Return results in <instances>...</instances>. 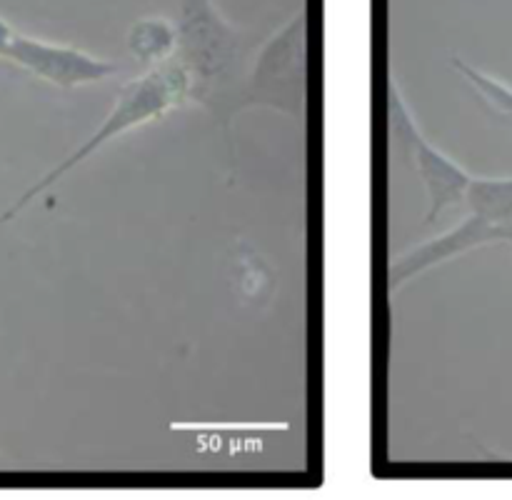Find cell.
Here are the masks:
<instances>
[{
  "mask_svg": "<svg viewBox=\"0 0 512 500\" xmlns=\"http://www.w3.org/2000/svg\"><path fill=\"white\" fill-rule=\"evenodd\" d=\"M178 50L190 78V100L203 105L215 123L230 133L235 115L243 113L255 38L230 23L213 0H180Z\"/></svg>",
  "mask_w": 512,
  "mask_h": 500,
  "instance_id": "6da1fadb",
  "label": "cell"
},
{
  "mask_svg": "<svg viewBox=\"0 0 512 500\" xmlns=\"http://www.w3.org/2000/svg\"><path fill=\"white\" fill-rule=\"evenodd\" d=\"M190 100V78L188 70L180 65V60L170 58L165 63L155 65V68L145 70L140 78L128 80L123 88L118 90V98H115L113 108L105 115L103 123L73 150L65 160H60L53 170L43 175L40 180H35L3 215H0V223H8V220L18 218L23 213L25 205L33 203L38 195H43L45 190L53 188L60 178L70 173V170L78 168L83 160H88L90 155L98 153L105 143L120 138L128 130L140 128L145 123H153V120L165 118L173 108L188 103Z\"/></svg>",
  "mask_w": 512,
  "mask_h": 500,
  "instance_id": "7a4b0ae2",
  "label": "cell"
},
{
  "mask_svg": "<svg viewBox=\"0 0 512 500\" xmlns=\"http://www.w3.org/2000/svg\"><path fill=\"white\" fill-rule=\"evenodd\" d=\"M243 108H268L303 120L308 113V18L293 15L275 30L250 65Z\"/></svg>",
  "mask_w": 512,
  "mask_h": 500,
  "instance_id": "3957f363",
  "label": "cell"
},
{
  "mask_svg": "<svg viewBox=\"0 0 512 500\" xmlns=\"http://www.w3.org/2000/svg\"><path fill=\"white\" fill-rule=\"evenodd\" d=\"M388 133L390 145L393 148L398 145L400 158L410 160L423 180L425 195H428V215L423 225H433L450 205L465 203V190L473 175L425 138L405 105L395 75L388 78Z\"/></svg>",
  "mask_w": 512,
  "mask_h": 500,
  "instance_id": "277c9868",
  "label": "cell"
},
{
  "mask_svg": "<svg viewBox=\"0 0 512 500\" xmlns=\"http://www.w3.org/2000/svg\"><path fill=\"white\" fill-rule=\"evenodd\" d=\"M5 60L60 90L100 83V80L120 73V63H113V60L95 58V55L73 48V45L48 43V40L20 33H15L13 43L5 50Z\"/></svg>",
  "mask_w": 512,
  "mask_h": 500,
  "instance_id": "5b68a950",
  "label": "cell"
},
{
  "mask_svg": "<svg viewBox=\"0 0 512 500\" xmlns=\"http://www.w3.org/2000/svg\"><path fill=\"white\" fill-rule=\"evenodd\" d=\"M493 243H503V225L488 223L480 215L470 213L463 223L455 225L448 233L425 240V243L398 255L388 268V293L395 295L410 280L430 273L438 265H445L450 260L460 258V255H468L473 250L483 248V245Z\"/></svg>",
  "mask_w": 512,
  "mask_h": 500,
  "instance_id": "8992f818",
  "label": "cell"
},
{
  "mask_svg": "<svg viewBox=\"0 0 512 500\" xmlns=\"http://www.w3.org/2000/svg\"><path fill=\"white\" fill-rule=\"evenodd\" d=\"M125 45L140 65L155 68L173 58L178 50V28L168 18H158V15L140 18L130 25Z\"/></svg>",
  "mask_w": 512,
  "mask_h": 500,
  "instance_id": "52a82bcc",
  "label": "cell"
},
{
  "mask_svg": "<svg viewBox=\"0 0 512 500\" xmlns=\"http://www.w3.org/2000/svg\"><path fill=\"white\" fill-rule=\"evenodd\" d=\"M465 205L488 223H512V178H470Z\"/></svg>",
  "mask_w": 512,
  "mask_h": 500,
  "instance_id": "ba28073f",
  "label": "cell"
},
{
  "mask_svg": "<svg viewBox=\"0 0 512 500\" xmlns=\"http://www.w3.org/2000/svg\"><path fill=\"white\" fill-rule=\"evenodd\" d=\"M450 63H453V68L458 70V73L463 75V78L468 80V83L473 85V88L478 90L485 100H488L490 108H495L498 113H503V115H512V88L510 85H505L503 80H498V78H490L488 73L478 70L475 65L465 63L463 58H453Z\"/></svg>",
  "mask_w": 512,
  "mask_h": 500,
  "instance_id": "9c48e42d",
  "label": "cell"
},
{
  "mask_svg": "<svg viewBox=\"0 0 512 500\" xmlns=\"http://www.w3.org/2000/svg\"><path fill=\"white\" fill-rule=\"evenodd\" d=\"M15 38V28L8 23L5 18H0V58H5V50H8V45L13 43Z\"/></svg>",
  "mask_w": 512,
  "mask_h": 500,
  "instance_id": "30bf717a",
  "label": "cell"
},
{
  "mask_svg": "<svg viewBox=\"0 0 512 500\" xmlns=\"http://www.w3.org/2000/svg\"><path fill=\"white\" fill-rule=\"evenodd\" d=\"M503 243H508L512 248V223L503 225Z\"/></svg>",
  "mask_w": 512,
  "mask_h": 500,
  "instance_id": "8fae6325",
  "label": "cell"
}]
</instances>
